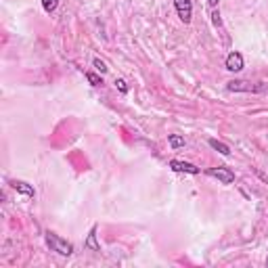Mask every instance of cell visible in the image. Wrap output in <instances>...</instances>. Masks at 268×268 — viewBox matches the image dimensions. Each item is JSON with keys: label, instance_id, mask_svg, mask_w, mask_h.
Instances as JSON below:
<instances>
[{"label": "cell", "instance_id": "6da1fadb", "mask_svg": "<svg viewBox=\"0 0 268 268\" xmlns=\"http://www.w3.org/2000/svg\"><path fill=\"white\" fill-rule=\"evenodd\" d=\"M44 241H46V245L51 247V251H57V254H61V256H71L73 254V245L67 239L59 237V235L53 233V231L44 233Z\"/></svg>", "mask_w": 268, "mask_h": 268}, {"label": "cell", "instance_id": "7a4b0ae2", "mask_svg": "<svg viewBox=\"0 0 268 268\" xmlns=\"http://www.w3.org/2000/svg\"><path fill=\"white\" fill-rule=\"evenodd\" d=\"M206 174L212 176V178H218L222 184H233L235 182V172L231 168H224V166H218V168H208Z\"/></svg>", "mask_w": 268, "mask_h": 268}, {"label": "cell", "instance_id": "3957f363", "mask_svg": "<svg viewBox=\"0 0 268 268\" xmlns=\"http://www.w3.org/2000/svg\"><path fill=\"white\" fill-rule=\"evenodd\" d=\"M174 9L182 23H191L193 19V3L191 0H174Z\"/></svg>", "mask_w": 268, "mask_h": 268}, {"label": "cell", "instance_id": "277c9868", "mask_svg": "<svg viewBox=\"0 0 268 268\" xmlns=\"http://www.w3.org/2000/svg\"><path fill=\"white\" fill-rule=\"evenodd\" d=\"M226 88L231 92H264V84L254 86L251 82H245V80H233V82H228Z\"/></svg>", "mask_w": 268, "mask_h": 268}, {"label": "cell", "instance_id": "5b68a950", "mask_svg": "<svg viewBox=\"0 0 268 268\" xmlns=\"http://www.w3.org/2000/svg\"><path fill=\"white\" fill-rule=\"evenodd\" d=\"M168 166H170V170H174V172H184V174H199V168L195 164H188V162H182V160H172Z\"/></svg>", "mask_w": 268, "mask_h": 268}, {"label": "cell", "instance_id": "8992f818", "mask_svg": "<svg viewBox=\"0 0 268 268\" xmlns=\"http://www.w3.org/2000/svg\"><path fill=\"white\" fill-rule=\"evenodd\" d=\"M226 69L228 71H235V73L243 69V55L239 51L228 53V57H226Z\"/></svg>", "mask_w": 268, "mask_h": 268}, {"label": "cell", "instance_id": "52a82bcc", "mask_svg": "<svg viewBox=\"0 0 268 268\" xmlns=\"http://www.w3.org/2000/svg\"><path fill=\"white\" fill-rule=\"evenodd\" d=\"M11 186H13L17 193L25 195V197H34V195H36L34 186H29V184H27V182H23V180H13V182H11Z\"/></svg>", "mask_w": 268, "mask_h": 268}, {"label": "cell", "instance_id": "ba28073f", "mask_svg": "<svg viewBox=\"0 0 268 268\" xmlns=\"http://www.w3.org/2000/svg\"><path fill=\"white\" fill-rule=\"evenodd\" d=\"M84 247L90 249V251H101V245H99V241H97V224L90 228L88 237H86V241H84Z\"/></svg>", "mask_w": 268, "mask_h": 268}, {"label": "cell", "instance_id": "9c48e42d", "mask_svg": "<svg viewBox=\"0 0 268 268\" xmlns=\"http://www.w3.org/2000/svg\"><path fill=\"white\" fill-rule=\"evenodd\" d=\"M208 143H210V147H212V149H216L218 153H222V155H231V147H228V145H224L222 140H218V138H210Z\"/></svg>", "mask_w": 268, "mask_h": 268}, {"label": "cell", "instance_id": "30bf717a", "mask_svg": "<svg viewBox=\"0 0 268 268\" xmlns=\"http://www.w3.org/2000/svg\"><path fill=\"white\" fill-rule=\"evenodd\" d=\"M168 143H170L172 149H180V147H184V138L180 134H170L168 136Z\"/></svg>", "mask_w": 268, "mask_h": 268}, {"label": "cell", "instance_id": "8fae6325", "mask_svg": "<svg viewBox=\"0 0 268 268\" xmlns=\"http://www.w3.org/2000/svg\"><path fill=\"white\" fill-rule=\"evenodd\" d=\"M57 7H59V0H42V9L46 13H55Z\"/></svg>", "mask_w": 268, "mask_h": 268}, {"label": "cell", "instance_id": "7c38bea8", "mask_svg": "<svg viewBox=\"0 0 268 268\" xmlns=\"http://www.w3.org/2000/svg\"><path fill=\"white\" fill-rule=\"evenodd\" d=\"M86 80H88L92 86H101V84H103V78H101V75H97V73H92V71H88V73H86Z\"/></svg>", "mask_w": 268, "mask_h": 268}, {"label": "cell", "instance_id": "4fadbf2b", "mask_svg": "<svg viewBox=\"0 0 268 268\" xmlns=\"http://www.w3.org/2000/svg\"><path fill=\"white\" fill-rule=\"evenodd\" d=\"M92 65H94V69H97V71H101V73H107V65H105V61H101L99 57H94L92 59Z\"/></svg>", "mask_w": 268, "mask_h": 268}, {"label": "cell", "instance_id": "5bb4252c", "mask_svg": "<svg viewBox=\"0 0 268 268\" xmlns=\"http://www.w3.org/2000/svg\"><path fill=\"white\" fill-rule=\"evenodd\" d=\"M212 21H214V25H218V27L222 25V19H220V11H218V9L212 11Z\"/></svg>", "mask_w": 268, "mask_h": 268}, {"label": "cell", "instance_id": "9a60e30c", "mask_svg": "<svg viewBox=\"0 0 268 268\" xmlns=\"http://www.w3.org/2000/svg\"><path fill=\"white\" fill-rule=\"evenodd\" d=\"M116 86L120 88V92H122V94H126V92H128V86H126V82H124V80H120V78L116 80Z\"/></svg>", "mask_w": 268, "mask_h": 268}, {"label": "cell", "instance_id": "2e32d148", "mask_svg": "<svg viewBox=\"0 0 268 268\" xmlns=\"http://www.w3.org/2000/svg\"><path fill=\"white\" fill-rule=\"evenodd\" d=\"M218 3H220V0H208V5H210L212 9H216V7H218Z\"/></svg>", "mask_w": 268, "mask_h": 268}, {"label": "cell", "instance_id": "e0dca14e", "mask_svg": "<svg viewBox=\"0 0 268 268\" xmlns=\"http://www.w3.org/2000/svg\"><path fill=\"white\" fill-rule=\"evenodd\" d=\"M266 266H268V260H266Z\"/></svg>", "mask_w": 268, "mask_h": 268}]
</instances>
